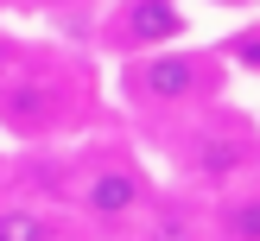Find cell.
<instances>
[{
  "label": "cell",
  "mask_w": 260,
  "mask_h": 241,
  "mask_svg": "<svg viewBox=\"0 0 260 241\" xmlns=\"http://www.w3.org/2000/svg\"><path fill=\"white\" fill-rule=\"evenodd\" d=\"M83 210H89V222H127V216L146 210V178L134 165H102L83 184Z\"/></svg>",
  "instance_id": "4"
},
{
  "label": "cell",
  "mask_w": 260,
  "mask_h": 241,
  "mask_svg": "<svg viewBox=\"0 0 260 241\" xmlns=\"http://www.w3.org/2000/svg\"><path fill=\"white\" fill-rule=\"evenodd\" d=\"M184 7L178 0H121L108 13V45L114 51H159V45H178L184 38Z\"/></svg>",
  "instance_id": "3"
},
{
  "label": "cell",
  "mask_w": 260,
  "mask_h": 241,
  "mask_svg": "<svg viewBox=\"0 0 260 241\" xmlns=\"http://www.w3.org/2000/svg\"><path fill=\"white\" fill-rule=\"evenodd\" d=\"M203 70H216V63L159 45V51H140V57L121 70V83H127V95L146 101V108H184V101L203 89Z\"/></svg>",
  "instance_id": "2"
},
{
  "label": "cell",
  "mask_w": 260,
  "mask_h": 241,
  "mask_svg": "<svg viewBox=\"0 0 260 241\" xmlns=\"http://www.w3.org/2000/svg\"><path fill=\"white\" fill-rule=\"evenodd\" d=\"M0 7H7V0H0Z\"/></svg>",
  "instance_id": "10"
},
{
  "label": "cell",
  "mask_w": 260,
  "mask_h": 241,
  "mask_svg": "<svg viewBox=\"0 0 260 241\" xmlns=\"http://www.w3.org/2000/svg\"><path fill=\"white\" fill-rule=\"evenodd\" d=\"M184 171L203 178V184H229L235 171H248V140H241V133H203L197 146H190Z\"/></svg>",
  "instance_id": "5"
},
{
  "label": "cell",
  "mask_w": 260,
  "mask_h": 241,
  "mask_svg": "<svg viewBox=\"0 0 260 241\" xmlns=\"http://www.w3.org/2000/svg\"><path fill=\"white\" fill-rule=\"evenodd\" d=\"M13 63H19V45H13V38H7V32H0V76H7V70H13Z\"/></svg>",
  "instance_id": "9"
},
{
  "label": "cell",
  "mask_w": 260,
  "mask_h": 241,
  "mask_svg": "<svg viewBox=\"0 0 260 241\" xmlns=\"http://www.w3.org/2000/svg\"><path fill=\"white\" fill-rule=\"evenodd\" d=\"M70 114V95L51 70H7L0 76V127L13 140H45L63 127Z\"/></svg>",
  "instance_id": "1"
},
{
  "label": "cell",
  "mask_w": 260,
  "mask_h": 241,
  "mask_svg": "<svg viewBox=\"0 0 260 241\" xmlns=\"http://www.w3.org/2000/svg\"><path fill=\"white\" fill-rule=\"evenodd\" d=\"M0 241H63V222L51 210H32V203H7L0 210Z\"/></svg>",
  "instance_id": "6"
},
{
  "label": "cell",
  "mask_w": 260,
  "mask_h": 241,
  "mask_svg": "<svg viewBox=\"0 0 260 241\" xmlns=\"http://www.w3.org/2000/svg\"><path fill=\"white\" fill-rule=\"evenodd\" d=\"M216 235L222 241H260V197L254 190H235V197L216 210Z\"/></svg>",
  "instance_id": "7"
},
{
  "label": "cell",
  "mask_w": 260,
  "mask_h": 241,
  "mask_svg": "<svg viewBox=\"0 0 260 241\" xmlns=\"http://www.w3.org/2000/svg\"><path fill=\"white\" fill-rule=\"evenodd\" d=\"M146 241H197V222H190L178 203H165L159 216H152V228H146Z\"/></svg>",
  "instance_id": "8"
}]
</instances>
